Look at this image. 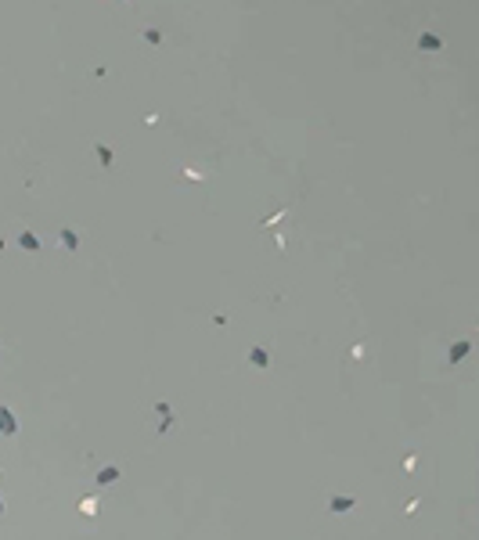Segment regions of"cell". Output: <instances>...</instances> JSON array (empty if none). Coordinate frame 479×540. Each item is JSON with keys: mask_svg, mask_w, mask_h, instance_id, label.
Instances as JSON below:
<instances>
[{"mask_svg": "<svg viewBox=\"0 0 479 540\" xmlns=\"http://www.w3.org/2000/svg\"><path fill=\"white\" fill-rule=\"evenodd\" d=\"M119 476H123V468H119V465H108V468H101L98 476H94V483H98V486H108V483H116Z\"/></svg>", "mask_w": 479, "mask_h": 540, "instance_id": "cell-2", "label": "cell"}, {"mask_svg": "<svg viewBox=\"0 0 479 540\" xmlns=\"http://www.w3.org/2000/svg\"><path fill=\"white\" fill-rule=\"evenodd\" d=\"M0 515H4V504H0Z\"/></svg>", "mask_w": 479, "mask_h": 540, "instance_id": "cell-5", "label": "cell"}, {"mask_svg": "<svg viewBox=\"0 0 479 540\" xmlns=\"http://www.w3.org/2000/svg\"><path fill=\"white\" fill-rule=\"evenodd\" d=\"M18 432V421H15V414L8 411V407H0V436H15Z\"/></svg>", "mask_w": 479, "mask_h": 540, "instance_id": "cell-1", "label": "cell"}, {"mask_svg": "<svg viewBox=\"0 0 479 540\" xmlns=\"http://www.w3.org/2000/svg\"><path fill=\"white\" fill-rule=\"evenodd\" d=\"M328 508L332 511H350V508H357V497H332Z\"/></svg>", "mask_w": 479, "mask_h": 540, "instance_id": "cell-3", "label": "cell"}, {"mask_svg": "<svg viewBox=\"0 0 479 540\" xmlns=\"http://www.w3.org/2000/svg\"><path fill=\"white\" fill-rule=\"evenodd\" d=\"M79 511H83V515H94V511H98V501H94V497H86V501L79 504Z\"/></svg>", "mask_w": 479, "mask_h": 540, "instance_id": "cell-4", "label": "cell"}]
</instances>
